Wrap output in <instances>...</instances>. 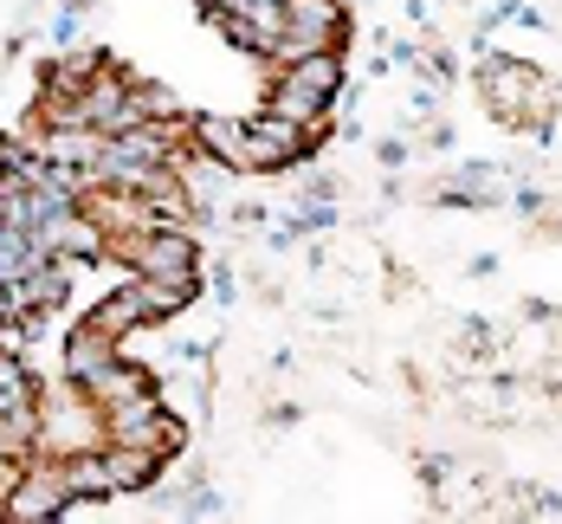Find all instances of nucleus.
Masks as SVG:
<instances>
[{
	"label": "nucleus",
	"mask_w": 562,
	"mask_h": 524,
	"mask_svg": "<svg viewBox=\"0 0 562 524\" xmlns=\"http://www.w3.org/2000/svg\"><path fill=\"white\" fill-rule=\"evenodd\" d=\"M65 505H71V492L58 479V460L53 454H33V466L20 472V486L0 499V519L7 524H46V519H65Z\"/></svg>",
	"instance_id": "5"
},
{
	"label": "nucleus",
	"mask_w": 562,
	"mask_h": 524,
	"mask_svg": "<svg viewBox=\"0 0 562 524\" xmlns=\"http://www.w3.org/2000/svg\"><path fill=\"white\" fill-rule=\"evenodd\" d=\"M123 266H130V279H188V272H201V246L188 227H149L123 253Z\"/></svg>",
	"instance_id": "6"
},
{
	"label": "nucleus",
	"mask_w": 562,
	"mask_h": 524,
	"mask_svg": "<svg viewBox=\"0 0 562 524\" xmlns=\"http://www.w3.org/2000/svg\"><path fill=\"white\" fill-rule=\"evenodd\" d=\"M85 447H104V408L78 382H65L58 395L40 402V447L33 454H85Z\"/></svg>",
	"instance_id": "2"
},
{
	"label": "nucleus",
	"mask_w": 562,
	"mask_h": 524,
	"mask_svg": "<svg viewBox=\"0 0 562 524\" xmlns=\"http://www.w3.org/2000/svg\"><path fill=\"white\" fill-rule=\"evenodd\" d=\"M116 349H123V344H116L98 317H78V324H71V337H65V382H85L91 369H104V363H111Z\"/></svg>",
	"instance_id": "10"
},
{
	"label": "nucleus",
	"mask_w": 562,
	"mask_h": 524,
	"mask_svg": "<svg viewBox=\"0 0 562 524\" xmlns=\"http://www.w3.org/2000/svg\"><path fill=\"white\" fill-rule=\"evenodd\" d=\"M272 71H279L284 85L324 98V104H337L342 98V53H304V58H291V65H272Z\"/></svg>",
	"instance_id": "11"
},
{
	"label": "nucleus",
	"mask_w": 562,
	"mask_h": 524,
	"mask_svg": "<svg viewBox=\"0 0 562 524\" xmlns=\"http://www.w3.org/2000/svg\"><path fill=\"white\" fill-rule=\"evenodd\" d=\"M479 91H485V111L510 123V130H550V111H557V85L524 65V58H505V53H479Z\"/></svg>",
	"instance_id": "1"
},
{
	"label": "nucleus",
	"mask_w": 562,
	"mask_h": 524,
	"mask_svg": "<svg viewBox=\"0 0 562 524\" xmlns=\"http://www.w3.org/2000/svg\"><path fill=\"white\" fill-rule=\"evenodd\" d=\"M104 466H111V492H149L162 479V454H149V447H116V441H104Z\"/></svg>",
	"instance_id": "14"
},
{
	"label": "nucleus",
	"mask_w": 562,
	"mask_h": 524,
	"mask_svg": "<svg viewBox=\"0 0 562 524\" xmlns=\"http://www.w3.org/2000/svg\"><path fill=\"white\" fill-rule=\"evenodd\" d=\"M246 123H252V163H259V175L297 169V163H311L317 143H324L311 123H297V116H284V111H259V116H246Z\"/></svg>",
	"instance_id": "4"
},
{
	"label": "nucleus",
	"mask_w": 562,
	"mask_h": 524,
	"mask_svg": "<svg viewBox=\"0 0 562 524\" xmlns=\"http://www.w3.org/2000/svg\"><path fill=\"white\" fill-rule=\"evenodd\" d=\"M104 65H111L104 53H71V58H58V65H46V104H78Z\"/></svg>",
	"instance_id": "15"
},
{
	"label": "nucleus",
	"mask_w": 562,
	"mask_h": 524,
	"mask_svg": "<svg viewBox=\"0 0 562 524\" xmlns=\"http://www.w3.org/2000/svg\"><path fill=\"white\" fill-rule=\"evenodd\" d=\"M33 266H46V253L33 246V233H26V227H13V221H0V286L26 279Z\"/></svg>",
	"instance_id": "16"
},
{
	"label": "nucleus",
	"mask_w": 562,
	"mask_h": 524,
	"mask_svg": "<svg viewBox=\"0 0 562 524\" xmlns=\"http://www.w3.org/2000/svg\"><path fill=\"white\" fill-rule=\"evenodd\" d=\"M130 286L143 298V317L149 324H169V317H181L201 298V272H188V279H130Z\"/></svg>",
	"instance_id": "12"
},
{
	"label": "nucleus",
	"mask_w": 562,
	"mask_h": 524,
	"mask_svg": "<svg viewBox=\"0 0 562 524\" xmlns=\"http://www.w3.org/2000/svg\"><path fill=\"white\" fill-rule=\"evenodd\" d=\"M91 317H98V324H104V331H111L116 344H123V337H130V331H143V324H149V317H143V298H136V286L111 291V298H104V304H98V311H91Z\"/></svg>",
	"instance_id": "17"
},
{
	"label": "nucleus",
	"mask_w": 562,
	"mask_h": 524,
	"mask_svg": "<svg viewBox=\"0 0 562 524\" xmlns=\"http://www.w3.org/2000/svg\"><path fill=\"white\" fill-rule=\"evenodd\" d=\"M188 136H194L201 149H214L226 169L259 175V163H252V123H246V116H194Z\"/></svg>",
	"instance_id": "8"
},
{
	"label": "nucleus",
	"mask_w": 562,
	"mask_h": 524,
	"mask_svg": "<svg viewBox=\"0 0 562 524\" xmlns=\"http://www.w3.org/2000/svg\"><path fill=\"white\" fill-rule=\"evenodd\" d=\"M58 460V479L71 499H111V466H104V447H85V454H53Z\"/></svg>",
	"instance_id": "13"
},
{
	"label": "nucleus",
	"mask_w": 562,
	"mask_h": 524,
	"mask_svg": "<svg viewBox=\"0 0 562 524\" xmlns=\"http://www.w3.org/2000/svg\"><path fill=\"white\" fill-rule=\"evenodd\" d=\"M78 389H85L98 408H116V402H130V395H149V389H162V382H156V376H149L136 356H111V363H104V369H91Z\"/></svg>",
	"instance_id": "9"
},
{
	"label": "nucleus",
	"mask_w": 562,
	"mask_h": 524,
	"mask_svg": "<svg viewBox=\"0 0 562 524\" xmlns=\"http://www.w3.org/2000/svg\"><path fill=\"white\" fill-rule=\"evenodd\" d=\"M33 246L46 253V259H111V233H104V221L78 201V208H65V214H53V221H40L33 227Z\"/></svg>",
	"instance_id": "7"
},
{
	"label": "nucleus",
	"mask_w": 562,
	"mask_h": 524,
	"mask_svg": "<svg viewBox=\"0 0 562 524\" xmlns=\"http://www.w3.org/2000/svg\"><path fill=\"white\" fill-rule=\"evenodd\" d=\"M284 20H291V33L272 46V65H291L304 53H342V40H349V7L342 0H291Z\"/></svg>",
	"instance_id": "3"
}]
</instances>
